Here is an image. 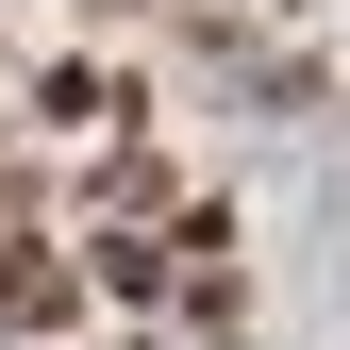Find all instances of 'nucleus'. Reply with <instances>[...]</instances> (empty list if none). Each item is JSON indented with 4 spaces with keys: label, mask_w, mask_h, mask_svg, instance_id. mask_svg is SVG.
I'll return each instance as SVG.
<instances>
[]
</instances>
